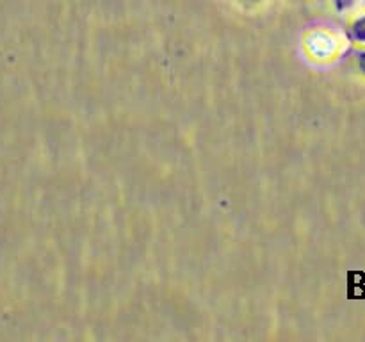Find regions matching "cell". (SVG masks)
Returning a JSON list of instances; mask_svg holds the SVG:
<instances>
[{"instance_id": "cell-1", "label": "cell", "mask_w": 365, "mask_h": 342, "mask_svg": "<svg viewBox=\"0 0 365 342\" xmlns=\"http://www.w3.org/2000/svg\"><path fill=\"white\" fill-rule=\"evenodd\" d=\"M346 34H348V39L353 45L365 46V11L355 14V16L349 20Z\"/></svg>"}, {"instance_id": "cell-2", "label": "cell", "mask_w": 365, "mask_h": 342, "mask_svg": "<svg viewBox=\"0 0 365 342\" xmlns=\"http://www.w3.org/2000/svg\"><path fill=\"white\" fill-rule=\"evenodd\" d=\"M330 2L339 14H348L349 11H353L359 6L360 0H330Z\"/></svg>"}, {"instance_id": "cell-3", "label": "cell", "mask_w": 365, "mask_h": 342, "mask_svg": "<svg viewBox=\"0 0 365 342\" xmlns=\"http://www.w3.org/2000/svg\"><path fill=\"white\" fill-rule=\"evenodd\" d=\"M353 59H355V66H356V70H359V73L365 78V46L364 48L355 50V53H353Z\"/></svg>"}, {"instance_id": "cell-4", "label": "cell", "mask_w": 365, "mask_h": 342, "mask_svg": "<svg viewBox=\"0 0 365 342\" xmlns=\"http://www.w3.org/2000/svg\"><path fill=\"white\" fill-rule=\"evenodd\" d=\"M245 2H250V4H260V2H264V0H245Z\"/></svg>"}, {"instance_id": "cell-5", "label": "cell", "mask_w": 365, "mask_h": 342, "mask_svg": "<svg viewBox=\"0 0 365 342\" xmlns=\"http://www.w3.org/2000/svg\"><path fill=\"white\" fill-rule=\"evenodd\" d=\"M360 4H362V6L365 7V0H360Z\"/></svg>"}]
</instances>
